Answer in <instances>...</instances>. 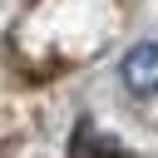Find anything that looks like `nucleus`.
<instances>
[{
    "label": "nucleus",
    "instance_id": "f257e3e1",
    "mask_svg": "<svg viewBox=\"0 0 158 158\" xmlns=\"http://www.w3.org/2000/svg\"><path fill=\"white\" fill-rule=\"evenodd\" d=\"M118 79H123V89L138 94V99L158 94V44H153V40L133 44V49L118 59Z\"/></svg>",
    "mask_w": 158,
    "mask_h": 158
}]
</instances>
